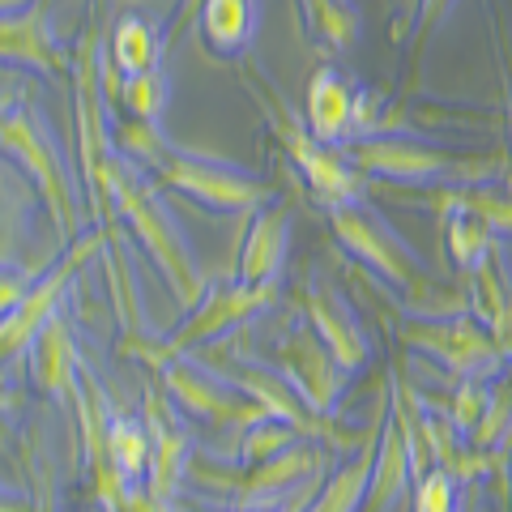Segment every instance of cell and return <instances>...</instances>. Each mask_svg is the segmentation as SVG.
I'll return each instance as SVG.
<instances>
[{
  "label": "cell",
  "instance_id": "cell-32",
  "mask_svg": "<svg viewBox=\"0 0 512 512\" xmlns=\"http://www.w3.org/2000/svg\"><path fill=\"white\" fill-rule=\"evenodd\" d=\"M453 5L457 0H419V18H414V35H410V82H414V69H419V60L427 52V39L440 30V22L448 18Z\"/></svg>",
  "mask_w": 512,
  "mask_h": 512
},
{
  "label": "cell",
  "instance_id": "cell-15",
  "mask_svg": "<svg viewBox=\"0 0 512 512\" xmlns=\"http://www.w3.org/2000/svg\"><path fill=\"white\" fill-rule=\"evenodd\" d=\"M141 419L150 427V470H146V491L158 495L163 504H175V495L188 483V466H192V448H188V431H184V414L180 406L163 393H146L141 402Z\"/></svg>",
  "mask_w": 512,
  "mask_h": 512
},
{
  "label": "cell",
  "instance_id": "cell-14",
  "mask_svg": "<svg viewBox=\"0 0 512 512\" xmlns=\"http://www.w3.org/2000/svg\"><path fill=\"white\" fill-rule=\"evenodd\" d=\"M274 367L295 384V393L316 414H329L333 406H338V397L346 389V376H350L346 367L333 359V350L320 342V333L308 325V320H299V325L278 342Z\"/></svg>",
  "mask_w": 512,
  "mask_h": 512
},
{
  "label": "cell",
  "instance_id": "cell-12",
  "mask_svg": "<svg viewBox=\"0 0 512 512\" xmlns=\"http://www.w3.org/2000/svg\"><path fill=\"white\" fill-rule=\"evenodd\" d=\"M150 180H158L171 192H184L188 201L205 205V210H218V214H256L265 201H274V192L256 180V175L239 171L231 163H218V158H205V154H184V150H171Z\"/></svg>",
  "mask_w": 512,
  "mask_h": 512
},
{
  "label": "cell",
  "instance_id": "cell-3",
  "mask_svg": "<svg viewBox=\"0 0 512 512\" xmlns=\"http://www.w3.org/2000/svg\"><path fill=\"white\" fill-rule=\"evenodd\" d=\"M73 120H77V163L86 175V205L99 227H116V205L107 192V175L116 163V137H111V111L103 94V30L90 22L73 47Z\"/></svg>",
  "mask_w": 512,
  "mask_h": 512
},
{
  "label": "cell",
  "instance_id": "cell-27",
  "mask_svg": "<svg viewBox=\"0 0 512 512\" xmlns=\"http://www.w3.org/2000/svg\"><path fill=\"white\" fill-rule=\"evenodd\" d=\"M299 13L316 47H325V52H350V43L359 35V18L346 0H299Z\"/></svg>",
  "mask_w": 512,
  "mask_h": 512
},
{
  "label": "cell",
  "instance_id": "cell-6",
  "mask_svg": "<svg viewBox=\"0 0 512 512\" xmlns=\"http://www.w3.org/2000/svg\"><path fill=\"white\" fill-rule=\"evenodd\" d=\"M252 82V94H261V111L269 128H274L278 146L286 150V158L295 163V171L303 175V184H308L312 197L325 205V210H333V205H350V201H363V175L346 163L342 150L333 146H320V141L308 133V124H303L291 103L278 94V86L269 82L265 73H248Z\"/></svg>",
  "mask_w": 512,
  "mask_h": 512
},
{
  "label": "cell",
  "instance_id": "cell-7",
  "mask_svg": "<svg viewBox=\"0 0 512 512\" xmlns=\"http://www.w3.org/2000/svg\"><path fill=\"white\" fill-rule=\"evenodd\" d=\"M278 295V282L274 286H248V282H218L205 291V299L197 308H188V316L180 320V329L171 333L167 342H146V338H124L120 342V355L128 359H141L163 372L167 363L175 359H188L197 346H210L218 342L227 329L244 325L248 316H256L261 308H269Z\"/></svg>",
  "mask_w": 512,
  "mask_h": 512
},
{
  "label": "cell",
  "instance_id": "cell-21",
  "mask_svg": "<svg viewBox=\"0 0 512 512\" xmlns=\"http://www.w3.org/2000/svg\"><path fill=\"white\" fill-rule=\"evenodd\" d=\"M466 282H470V312L483 320L495 346H500V355L512 363V269L500 256V248L483 256Z\"/></svg>",
  "mask_w": 512,
  "mask_h": 512
},
{
  "label": "cell",
  "instance_id": "cell-31",
  "mask_svg": "<svg viewBox=\"0 0 512 512\" xmlns=\"http://www.w3.org/2000/svg\"><path fill=\"white\" fill-rule=\"evenodd\" d=\"M414 512H457V478L448 470H431L414 487Z\"/></svg>",
  "mask_w": 512,
  "mask_h": 512
},
{
  "label": "cell",
  "instance_id": "cell-35",
  "mask_svg": "<svg viewBox=\"0 0 512 512\" xmlns=\"http://www.w3.org/2000/svg\"><path fill=\"white\" fill-rule=\"evenodd\" d=\"M320 483H325V478H316V483H308V487H303V491L295 495V500H291V504H282L278 512H303V508H308V500H312V495L320 491ZM227 512H231V508H227Z\"/></svg>",
  "mask_w": 512,
  "mask_h": 512
},
{
  "label": "cell",
  "instance_id": "cell-4",
  "mask_svg": "<svg viewBox=\"0 0 512 512\" xmlns=\"http://www.w3.org/2000/svg\"><path fill=\"white\" fill-rule=\"evenodd\" d=\"M325 461H329V444H320V440H299L291 448H282L278 457L256 461V466H235V470L192 457L188 483L222 495L231 512H278L308 483H316L320 478L316 470Z\"/></svg>",
  "mask_w": 512,
  "mask_h": 512
},
{
  "label": "cell",
  "instance_id": "cell-10",
  "mask_svg": "<svg viewBox=\"0 0 512 512\" xmlns=\"http://www.w3.org/2000/svg\"><path fill=\"white\" fill-rule=\"evenodd\" d=\"M111 239H116V227H94L90 235L73 239L69 248L60 252V261H52L43 269L39 282H30V291L22 295V303L13 312H5V329H0V350H5V363H26L30 346H35L39 333L52 325L60 316V299H64V286L77 278V269H82L94 252H103Z\"/></svg>",
  "mask_w": 512,
  "mask_h": 512
},
{
  "label": "cell",
  "instance_id": "cell-23",
  "mask_svg": "<svg viewBox=\"0 0 512 512\" xmlns=\"http://www.w3.org/2000/svg\"><path fill=\"white\" fill-rule=\"evenodd\" d=\"M389 414V410H384ZM384 427V419H380ZM380 427L367 436V444L359 448L350 461H342L338 470H333L325 483H320V491L308 500V508L303 512H359L363 508V495H367V478H372V461H376V440H380Z\"/></svg>",
  "mask_w": 512,
  "mask_h": 512
},
{
  "label": "cell",
  "instance_id": "cell-20",
  "mask_svg": "<svg viewBox=\"0 0 512 512\" xmlns=\"http://www.w3.org/2000/svg\"><path fill=\"white\" fill-rule=\"evenodd\" d=\"M26 372L39 393L73 402L77 380H82V355H77V342H73L69 325H64V316H56L35 338V346H30V355H26Z\"/></svg>",
  "mask_w": 512,
  "mask_h": 512
},
{
  "label": "cell",
  "instance_id": "cell-24",
  "mask_svg": "<svg viewBox=\"0 0 512 512\" xmlns=\"http://www.w3.org/2000/svg\"><path fill=\"white\" fill-rule=\"evenodd\" d=\"M252 26H256L252 0H201V9H197L201 43L210 47L214 56L244 52L252 39Z\"/></svg>",
  "mask_w": 512,
  "mask_h": 512
},
{
  "label": "cell",
  "instance_id": "cell-29",
  "mask_svg": "<svg viewBox=\"0 0 512 512\" xmlns=\"http://www.w3.org/2000/svg\"><path fill=\"white\" fill-rule=\"evenodd\" d=\"M120 107H124V116H133V120H150V124L163 120V107H167V77H163V69L124 77Z\"/></svg>",
  "mask_w": 512,
  "mask_h": 512
},
{
  "label": "cell",
  "instance_id": "cell-11",
  "mask_svg": "<svg viewBox=\"0 0 512 512\" xmlns=\"http://www.w3.org/2000/svg\"><path fill=\"white\" fill-rule=\"evenodd\" d=\"M163 389L184 419L205 423V427H235L248 431L261 419H269L261 402L239 389L235 380H227L218 367H205L197 359H175L163 367Z\"/></svg>",
  "mask_w": 512,
  "mask_h": 512
},
{
  "label": "cell",
  "instance_id": "cell-34",
  "mask_svg": "<svg viewBox=\"0 0 512 512\" xmlns=\"http://www.w3.org/2000/svg\"><path fill=\"white\" fill-rule=\"evenodd\" d=\"M197 9H201V0H180V9H175V22H171V30H167V43L188 26V18H197Z\"/></svg>",
  "mask_w": 512,
  "mask_h": 512
},
{
  "label": "cell",
  "instance_id": "cell-16",
  "mask_svg": "<svg viewBox=\"0 0 512 512\" xmlns=\"http://www.w3.org/2000/svg\"><path fill=\"white\" fill-rule=\"evenodd\" d=\"M0 52L5 64H22L43 77H73V56L60 52L56 30L47 22V0H30L22 9H5L0 22Z\"/></svg>",
  "mask_w": 512,
  "mask_h": 512
},
{
  "label": "cell",
  "instance_id": "cell-36",
  "mask_svg": "<svg viewBox=\"0 0 512 512\" xmlns=\"http://www.w3.org/2000/svg\"><path fill=\"white\" fill-rule=\"evenodd\" d=\"M402 5L410 9V22H414V18H419V0H402Z\"/></svg>",
  "mask_w": 512,
  "mask_h": 512
},
{
  "label": "cell",
  "instance_id": "cell-8",
  "mask_svg": "<svg viewBox=\"0 0 512 512\" xmlns=\"http://www.w3.org/2000/svg\"><path fill=\"white\" fill-rule=\"evenodd\" d=\"M0 141H5V158L18 163L22 175L30 180V188H39V197L47 205V214L56 222V235L60 244L69 248L73 239H82V201L64 175L56 150L47 146L43 128L35 124V116L22 107V103H5V120H0Z\"/></svg>",
  "mask_w": 512,
  "mask_h": 512
},
{
  "label": "cell",
  "instance_id": "cell-5",
  "mask_svg": "<svg viewBox=\"0 0 512 512\" xmlns=\"http://www.w3.org/2000/svg\"><path fill=\"white\" fill-rule=\"evenodd\" d=\"M346 163L367 180L380 184H402V188H423V184H491L504 171V158H461L440 146L393 133V137H355L342 150Z\"/></svg>",
  "mask_w": 512,
  "mask_h": 512
},
{
  "label": "cell",
  "instance_id": "cell-13",
  "mask_svg": "<svg viewBox=\"0 0 512 512\" xmlns=\"http://www.w3.org/2000/svg\"><path fill=\"white\" fill-rule=\"evenodd\" d=\"M73 414H77V431H82L94 500H99L107 512H120L128 491H133V478L120 470L116 448H111V419H116V406L107 402L99 376H94L86 363H82V380H77V393H73Z\"/></svg>",
  "mask_w": 512,
  "mask_h": 512
},
{
  "label": "cell",
  "instance_id": "cell-22",
  "mask_svg": "<svg viewBox=\"0 0 512 512\" xmlns=\"http://www.w3.org/2000/svg\"><path fill=\"white\" fill-rule=\"evenodd\" d=\"M414 483V470H410V453H406V440L393 423V410L384 414V427H380V440H376V461H372V478H367V495H363V508L359 512H393L402 504L406 487Z\"/></svg>",
  "mask_w": 512,
  "mask_h": 512
},
{
  "label": "cell",
  "instance_id": "cell-28",
  "mask_svg": "<svg viewBox=\"0 0 512 512\" xmlns=\"http://www.w3.org/2000/svg\"><path fill=\"white\" fill-rule=\"evenodd\" d=\"M111 448H116V461L128 478H141L150 470V427L146 419H128L124 410H116L111 419Z\"/></svg>",
  "mask_w": 512,
  "mask_h": 512
},
{
  "label": "cell",
  "instance_id": "cell-2",
  "mask_svg": "<svg viewBox=\"0 0 512 512\" xmlns=\"http://www.w3.org/2000/svg\"><path fill=\"white\" fill-rule=\"evenodd\" d=\"M107 192H111V205H116V218H124L128 231L137 235V244L150 252V261L158 265V274H163L175 303L180 308H197L210 286H205V274L192 261L180 227H175L171 214L163 210V201H158L154 180L141 167L128 163L124 154H116L111 175H107Z\"/></svg>",
  "mask_w": 512,
  "mask_h": 512
},
{
  "label": "cell",
  "instance_id": "cell-19",
  "mask_svg": "<svg viewBox=\"0 0 512 512\" xmlns=\"http://www.w3.org/2000/svg\"><path fill=\"white\" fill-rule=\"evenodd\" d=\"M355 99L359 90H350L329 64H320L308 82V103H303V124L320 146L342 150L346 137H355Z\"/></svg>",
  "mask_w": 512,
  "mask_h": 512
},
{
  "label": "cell",
  "instance_id": "cell-30",
  "mask_svg": "<svg viewBox=\"0 0 512 512\" xmlns=\"http://www.w3.org/2000/svg\"><path fill=\"white\" fill-rule=\"evenodd\" d=\"M303 436L291 427V423H282V419H261L256 427H248L244 436H239V466H256V461H269V457H278L282 448H291L299 444Z\"/></svg>",
  "mask_w": 512,
  "mask_h": 512
},
{
  "label": "cell",
  "instance_id": "cell-18",
  "mask_svg": "<svg viewBox=\"0 0 512 512\" xmlns=\"http://www.w3.org/2000/svg\"><path fill=\"white\" fill-rule=\"evenodd\" d=\"M286 248H291V201L274 197L252 214L244 248H239V282L248 286H274L282 274Z\"/></svg>",
  "mask_w": 512,
  "mask_h": 512
},
{
  "label": "cell",
  "instance_id": "cell-1",
  "mask_svg": "<svg viewBox=\"0 0 512 512\" xmlns=\"http://www.w3.org/2000/svg\"><path fill=\"white\" fill-rule=\"evenodd\" d=\"M329 214V231L333 239L355 256L363 269H372L380 282H389L393 291H402V308L406 316H453V312H470V291L461 295H436V286L427 282L419 252H414L389 222H384L367 201H350V205H333Z\"/></svg>",
  "mask_w": 512,
  "mask_h": 512
},
{
  "label": "cell",
  "instance_id": "cell-26",
  "mask_svg": "<svg viewBox=\"0 0 512 512\" xmlns=\"http://www.w3.org/2000/svg\"><path fill=\"white\" fill-rule=\"evenodd\" d=\"M440 231H444V248H448V256H453L461 278H470L478 269V261L500 248V235H495L487 222L478 214H470V210H457L448 222H440Z\"/></svg>",
  "mask_w": 512,
  "mask_h": 512
},
{
  "label": "cell",
  "instance_id": "cell-9",
  "mask_svg": "<svg viewBox=\"0 0 512 512\" xmlns=\"http://www.w3.org/2000/svg\"><path fill=\"white\" fill-rule=\"evenodd\" d=\"M397 342L419 350L427 359H436L457 380H491V376H500L504 367H512L474 312L406 316L402 325H397Z\"/></svg>",
  "mask_w": 512,
  "mask_h": 512
},
{
  "label": "cell",
  "instance_id": "cell-25",
  "mask_svg": "<svg viewBox=\"0 0 512 512\" xmlns=\"http://www.w3.org/2000/svg\"><path fill=\"white\" fill-rule=\"evenodd\" d=\"M163 47H167V39H158L146 18H120L116 30H111L107 56L116 60V69L124 77H137V73L163 69V64H158L163 60Z\"/></svg>",
  "mask_w": 512,
  "mask_h": 512
},
{
  "label": "cell",
  "instance_id": "cell-33",
  "mask_svg": "<svg viewBox=\"0 0 512 512\" xmlns=\"http://www.w3.org/2000/svg\"><path fill=\"white\" fill-rule=\"evenodd\" d=\"M120 512H171V504H163V500H158V495H150V491H137V487H133Z\"/></svg>",
  "mask_w": 512,
  "mask_h": 512
},
{
  "label": "cell",
  "instance_id": "cell-17",
  "mask_svg": "<svg viewBox=\"0 0 512 512\" xmlns=\"http://www.w3.org/2000/svg\"><path fill=\"white\" fill-rule=\"evenodd\" d=\"M303 320L320 333V342L333 350V359H338L346 372H359L367 363V342H363L359 316L338 295V286H329L325 278H312L308 295H303Z\"/></svg>",
  "mask_w": 512,
  "mask_h": 512
}]
</instances>
